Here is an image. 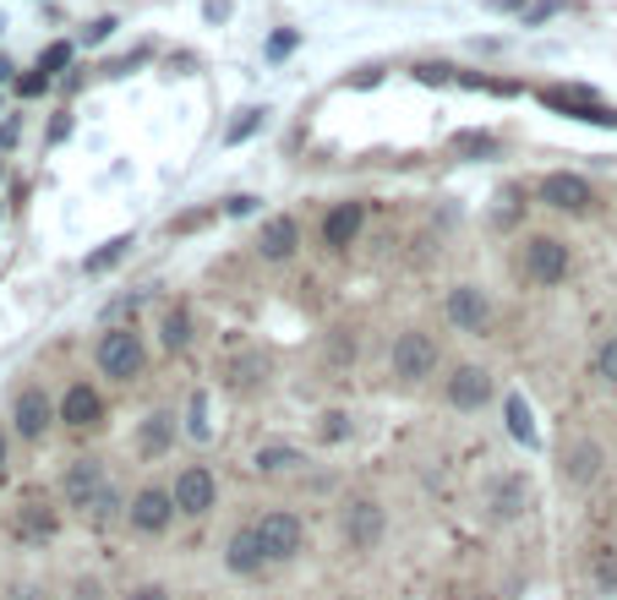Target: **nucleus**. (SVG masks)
I'll return each mask as SVG.
<instances>
[{
	"label": "nucleus",
	"instance_id": "32",
	"mask_svg": "<svg viewBox=\"0 0 617 600\" xmlns=\"http://www.w3.org/2000/svg\"><path fill=\"white\" fill-rule=\"evenodd\" d=\"M44 87H50V77H44V72H28V77H17V93H22V98H39Z\"/></svg>",
	"mask_w": 617,
	"mask_h": 600
},
{
	"label": "nucleus",
	"instance_id": "25",
	"mask_svg": "<svg viewBox=\"0 0 617 600\" xmlns=\"http://www.w3.org/2000/svg\"><path fill=\"white\" fill-rule=\"evenodd\" d=\"M509 431H514L525 448H535V421H530V404L520 393H509Z\"/></svg>",
	"mask_w": 617,
	"mask_h": 600
},
{
	"label": "nucleus",
	"instance_id": "43",
	"mask_svg": "<svg viewBox=\"0 0 617 600\" xmlns=\"http://www.w3.org/2000/svg\"><path fill=\"white\" fill-rule=\"evenodd\" d=\"M492 11H525V0H487Z\"/></svg>",
	"mask_w": 617,
	"mask_h": 600
},
{
	"label": "nucleus",
	"instance_id": "5",
	"mask_svg": "<svg viewBox=\"0 0 617 600\" xmlns=\"http://www.w3.org/2000/svg\"><path fill=\"white\" fill-rule=\"evenodd\" d=\"M258 540H263L268 562H290V557H301V546H306V524L290 514V508H273V514L258 518Z\"/></svg>",
	"mask_w": 617,
	"mask_h": 600
},
{
	"label": "nucleus",
	"instance_id": "40",
	"mask_svg": "<svg viewBox=\"0 0 617 600\" xmlns=\"http://www.w3.org/2000/svg\"><path fill=\"white\" fill-rule=\"evenodd\" d=\"M72 137V115H55V126H50V143H66Z\"/></svg>",
	"mask_w": 617,
	"mask_h": 600
},
{
	"label": "nucleus",
	"instance_id": "29",
	"mask_svg": "<svg viewBox=\"0 0 617 600\" xmlns=\"http://www.w3.org/2000/svg\"><path fill=\"white\" fill-rule=\"evenodd\" d=\"M186 431H191L197 442H208V436H213V427H208V399H202V393H197V399H191V410H186Z\"/></svg>",
	"mask_w": 617,
	"mask_h": 600
},
{
	"label": "nucleus",
	"instance_id": "17",
	"mask_svg": "<svg viewBox=\"0 0 617 600\" xmlns=\"http://www.w3.org/2000/svg\"><path fill=\"white\" fill-rule=\"evenodd\" d=\"M55 529H61V514H55L50 503H22V508L11 514V535H17L22 546H44V540H55Z\"/></svg>",
	"mask_w": 617,
	"mask_h": 600
},
{
	"label": "nucleus",
	"instance_id": "34",
	"mask_svg": "<svg viewBox=\"0 0 617 600\" xmlns=\"http://www.w3.org/2000/svg\"><path fill=\"white\" fill-rule=\"evenodd\" d=\"M416 77H421V83H453V66H432V61H427V66H416Z\"/></svg>",
	"mask_w": 617,
	"mask_h": 600
},
{
	"label": "nucleus",
	"instance_id": "10",
	"mask_svg": "<svg viewBox=\"0 0 617 600\" xmlns=\"http://www.w3.org/2000/svg\"><path fill=\"white\" fill-rule=\"evenodd\" d=\"M104 464L98 459H72L66 464V481H61V497H66V508H77V514L88 518L93 514V503L104 497Z\"/></svg>",
	"mask_w": 617,
	"mask_h": 600
},
{
	"label": "nucleus",
	"instance_id": "7",
	"mask_svg": "<svg viewBox=\"0 0 617 600\" xmlns=\"http://www.w3.org/2000/svg\"><path fill=\"white\" fill-rule=\"evenodd\" d=\"M170 518H176V497H170V486H143V492H132V503H126V524H132L137 535H165V529H170Z\"/></svg>",
	"mask_w": 617,
	"mask_h": 600
},
{
	"label": "nucleus",
	"instance_id": "28",
	"mask_svg": "<svg viewBox=\"0 0 617 600\" xmlns=\"http://www.w3.org/2000/svg\"><path fill=\"white\" fill-rule=\"evenodd\" d=\"M596 377H602V382H613V388H617V334H613V339H602V344H596Z\"/></svg>",
	"mask_w": 617,
	"mask_h": 600
},
{
	"label": "nucleus",
	"instance_id": "2",
	"mask_svg": "<svg viewBox=\"0 0 617 600\" xmlns=\"http://www.w3.org/2000/svg\"><path fill=\"white\" fill-rule=\"evenodd\" d=\"M568 267H574L568 241H557V235H525V241H520V273H525L530 284L552 290V284L568 278Z\"/></svg>",
	"mask_w": 617,
	"mask_h": 600
},
{
	"label": "nucleus",
	"instance_id": "14",
	"mask_svg": "<svg viewBox=\"0 0 617 600\" xmlns=\"http://www.w3.org/2000/svg\"><path fill=\"white\" fill-rule=\"evenodd\" d=\"M263 562H268V551H263V540H258V524H241L224 540V568L241 573V579H252V573H263Z\"/></svg>",
	"mask_w": 617,
	"mask_h": 600
},
{
	"label": "nucleus",
	"instance_id": "8",
	"mask_svg": "<svg viewBox=\"0 0 617 600\" xmlns=\"http://www.w3.org/2000/svg\"><path fill=\"white\" fill-rule=\"evenodd\" d=\"M170 497H176V514L202 518L213 503H219V481H213L208 464H186L176 475V486H170Z\"/></svg>",
	"mask_w": 617,
	"mask_h": 600
},
{
	"label": "nucleus",
	"instance_id": "41",
	"mask_svg": "<svg viewBox=\"0 0 617 600\" xmlns=\"http://www.w3.org/2000/svg\"><path fill=\"white\" fill-rule=\"evenodd\" d=\"M6 600H44V590H39V585H17Z\"/></svg>",
	"mask_w": 617,
	"mask_h": 600
},
{
	"label": "nucleus",
	"instance_id": "38",
	"mask_svg": "<svg viewBox=\"0 0 617 600\" xmlns=\"http://www.w3.org/2000/svg\"><path fill=\"white\" fill-rule=\"evenodd\" d=\"M224 213H230V219H247V213H258V197H230Z\"/></svg>",
	"mask_w": 617,
	"mask_h": 600
},
{
	"label": "nucleus",
	"instance_id": "35",
	"mask_svg": "<svg viewBox=\"0 0 617 600\" xmlns=\"http://www.w3.org/2000/svg\"><path fill=\"white\" fill-rule=\"evenodd\" d=\"M115 28H121L115 17H98V22H88V44H104V39H109Z\"/></svg>",
	"mask_w": 617,
	"mask_h": 600
},
{
	"label": "nucleus",
	"instance_id": "20",
	"mask_svg": "<svg viewBox=\"0 0 617 600\" xmlns=\"http://www.w3.org/2000/svg\"><path fill=\"white\" fill-rule=\"evenodd\" d=\"M525 497H530L525 475H498V481H492V492H487V508H492L498 524H509V518H520Z\"/></svg>",
	"mask_w": 617,
	"mask_h": 600
},
{
	"label": "nucleus",
	"instance_id": "11",
	"mask_svg": "<svg viewBox=\"0 0 617 600\" xmlns=\"http://www.w3.org/2000/svg\"><path fill=\"white\" fill-rule=\"evenodd\" d=\"M541 202H546V208H557V213H590L596 191H590V180H585V175L552 170V175H541Z\"/></svg>",
	"mask_w": 617,
	"mask_h": 600
},
{
	"label": "nucleus",
	"instance_id": "6",
	"mask_svg": "<svg viewBox=\"0 0 617 600\" xmlns=\"http://www.w3.org/2000/svg\"><path fill=\"white\" fill-rule=\"evenodd\" d=\"M55 421H61V404H55V399H50L39 382L17 393V404H11V427H17V436H22V442H39V436L55 427Z\"/></svg>",
	"mask_w": 617,
	"mask_h": 600
},
{
	"label": "nucleus",
	"instance_id": "46",
	"mask_svg": "<svg viewBox=\"0 0 617 600\" xmlns=\"http://www.w3.org/2000/svg\"><path fill=\"white\" fill-rule=\"evenodd\" d=\"M0 475H6V431H0Z\"/></svg>",
	"mask_w": 617,
	"mask_h": 600
},
{
	"label": "nucleus",
	"instance_id": "18",
	"mask_svg": "<svg viewBox=\"0 0 617 600\" xmlns=\"http://www.w3.org/2000/svg\"><path fill=\"white\" fill-rule=\"evenodd\" d=\"M61 421L72 431H93L98 421H104V399L93 393L88 382H72L66 393H61Z\"/></svg>",
	"mask_w": 617,
	"mask_h": 600
},
{
	"label": "nucleus",
	"instance_id": "31",
	"mask_svg": "<svg viewBox=\"0 0 617 600\" xmlns=\"http://www.w3.org/2000/svg\"><path fill=\"white\" fill-rule=\"evenodd\" d=\"M295 44H301V33H273V39H268V61H284Z\"/></svg>",
	"mask_w": 617,
	"mask_h": 600
},
{
	"label": "nucleus",
	"instance_id": "13",
	"mask_svg": "<svg viewBox=\"0 0 617 600\" xmlns=\"http://www.w3.org/2000/svg\"><path fill=\"white\" fill-rule=\"evenodd\" d=\"M360 224H366V202H334V208L323 213V246H328V252H351Z\"/></svg>",
	"mask_w": 617,
	"mask_h": 600
},
{
	"label": "nucleus",
	"instance_id": "36",
	"mask_svg": "<svg viewBox=\"0 0 617 600\" xmlns=\"http://www.w3.org/2000/svg\"><path fill=\"white\" fill-rule=\"evenodd\" d=\"M126 600H176V590H165V585H137Z\"/></svg>",
	"mask_w": 617,
	"mask_h": 600
},
{
	"label": "nucleus",
	"instance_id": "12",
	"mask_svg": "<svg viewBox=\"0 0 617 600\" xmlns=\"http://www.w3.org/2000/svg\"><path fill=\"white\" fill-rule=\"evenodd\" d=\"M442 399L453 404V410H481L487 399H492V371L487 366H453L448 371V382H442Z\"/></svg>",
	"mask_w": 617,
	"mask_h": 600
},
{
	"label": "nucleus",
	"instance_id": "30",
	"mask_svg": "<svg viewBox=\"0 0 617 600\" xmlns=\"http://www.w3.org/2000/svg\"><path fill=\"white\" fill-rule=\"evenodd\" d=\"M459 154H498V137H487V131H464V137H459Z\"/></svg>",
	"mask_w": 617,
	"mask_h": 600
},
{
	"label": "nucleus",
	"instance_id": "44",
	"mask_svg": "<svg viewBox=\"0 0 617 600\" xmlns=\"http://www.w3.org/2000/svg\"><path fill=\"white\" fill-rule=\"evenodd\" d=\"M77 600H98V585H93V579H83V585H77Z\"/></svg>",
	"mask_w": 617,
	"mask_h": 600
},
{
	"label": "nucleus",
	"instance_id": "33",
	"mask_svg": "<svg viewBox=\"0 0 617 600\" xmlns=\"http://www.w3.org/2000/svg\"><path fill=\"white\" fill-rule=\"evenodd\" d=\"M596 585L602 590H617V557H596Z\"/></svg>",
	"mask_w": 617,
	"mask_h": 600
},
{
	"label": "nucleus",
	"instance_id": "4",
	"mask_svg": "<svg viewBox=\"0 0 617 600\" xmlns=\"http://www.w3.org/2000/svg\"><path fill=\"white\" fill-rule=\"evenodd\" d=\"M383 529H388V514H383L377 497H351V503L339 508V535H345L351 551H372V546L383 540Z\"/></svg>",
	"mask_w": 617,
	"mask_h": 600
},
{
	"label": "nucleus",
	"instance_id": "42",
	"mask_svg": "<svg viewBox=\"0 0 617 600\" xmlns=\"http://www.w3.org/2000/svg\"><path fill=\"white\" fill-rule=\"evenodd\" d=\"M11 143H17V120H6V126H0V154H6Z\"/></svg>",
	"mask_w": 617,
	"mask_h": 600
},
{
	"label": "nucleus",
	"instance_id": "39",
	"mask_svg": "<svg viewBox=\"0 0 617 600\" xmlns=\"http://www.w3.org/2000/svg\"><path fill=\"white\" fill-rule=\"evenodd\" d=\"M323 421H328V427H323V442H339V436H345V415H339V410H334V415H323Z\"/></svg>",
	"mask_w": 617,
	"mask_h": 600
},
{
	"label": "nucleus",
	"instance_id": "37",
	"mask_svg": "<svg viewBox=\"0 0 617 600\" xmlns=\"http://www.w3.org/2000/svg\"><path fill=\"white\" fill-rule=\"evenodd\" d=\"M557 11H563V0H535L525 22H546V17H557Z\"/></svg>",
	"mask_w": 617,
	"mask_h": 600
},
{
	"label": "nucleus",
	"instance_id": "19",
	"mask_svg": "<svg viewBox=\"0 0 617 600\" xmlns=\"http://www.w3.org/2000/svg\"><path fill=\"white\" fill-rule=\"evenodd\" d=\"M602 459H607L602 442H590V436L574 442V448L563 453V481H568V486H590V481L602 475Z\"/></svg>",
	"mask_w": 617,
	"mask_h": 600
},
{
	"label": "nucleus",
	"instance_id": "27",
	"mask_svg": "<svg viewBox=\"0 0 617 600\" xmlns=\"http://www.w3.org/2000/svg\"><path fill=\"white\" fill-rule=\"evenodd\" d=\"M66 66H72V44H66V39H55V44H50V50L39 55V72H44V77L55 83V72H66Z\"/></svg>",
	"mask_w": 617,
	"mask_h": 600
},
{
	"label": "nucleus",
	"instance_id": "26",
	"mask_svg": "<svg viewBox=\"0 0 617 600\" xmlns=\"http://www.w3.org/2000/svg\"><path fill=\"white\" fill-rule=\"evenodd\" d=\"M159 334H165V349H186V344H191V317H186V312H165V328H159Z\"/></svg>",
	"mask_w": 617,
	"mask_h": 600
},
{
	"label": "nucleus",
	"instance_id": "3",
	"mask_svg": "<svg viewBox=\"0 0 617 600\" xmlns=\"http://www.w3.org/2000/svg\"><path fill=\"white\" fill-rule=\"evenodd\" d=\"M442 349L432 334H421V328H405L399 339H394V349H388V371L405 382V388H416V382H427L432 371H438Z\"/></svg>",
	"mask_w": 617,
	"mask_h": 600
},
{
	"label": "nucleus",
	"instance_id": "23",
	"mask_svg": "<svg viewBox=\"0 0 617 600\" xmlns=\"http://www.w3.org/2000/svg\"><path fill=\"white\" fill-rule=\"evenodd\" d=\"M132 246H137V235H109L98 252H88V257H83V273H109V267L126 257Z\"/></svg>",
	"mask_w": 617,
	"mask_h": 600
},
{
	"label": "nucleus",
	"instance_id": "1",
	"mask_svg": "<svg viewBox=\"0 0 617 600\" xmlns=\"http://www.w3.org/2000/svg\"><path fill=\"white\" fill-rule=\"evenodd\" d=\"M93 360H98V371L109 382H132V377L148 371V344H143L137 328H104L98 344H93Z\"/></svg>",
	"mask_w": 617,
	"mask_h": 600
},
{
	"label": "nucleus",
	"instance_id": "16",
	"mask_svg": "<svg viewBox=\"0 0 617 600\" xmlns=\"http://www.w3.org/2000/svg\"><path fill=\"white\" fill-rule=\"evenodd\" d=\"M541 98H546L552 109H563L568 120H590V126H617V109H613V104H596V98H590L585 87H568V93H557V87H552V93H541Z\"/></svg>",
	"mask_w": 617,
	"mask_h": 600
},
{
	"label": "nucleus",
	"instance_id": "24",
	"mask_svg": "<svg viewBox=\"0 0 617 600\" xmlns=\"http://www.w3.org/2000/svg\"><path fill=\"white\" fill-rule=\"evenodd\" d=\"M263 120H268V109H241V115L230 120V131H224V143H230V148H241V143H247L252 131H263Z\"/></svg>",
	"mask_w": 617,
	"mask_h": 600
},
{
	"label": "nucleus",
	"instance_id": "45",
	"mask_svg": "<svg viewBox=\"0 0 617 600\" xmlns=\"http://www.w3.org/2000/svg\"><path fill=\"white\" fill-rule=\"evenodd\" d=\"M11 72H17V66H11V61L0 55V83H11Z\"/></svg>",
	"mask_w": 617,
	"mask_h": 600
},
{
	"label": "nucleus",
	"instance_id": "9",
	"mask_svg": "<svg viewBox=\"0 0 617 600\" xmlns=\"http://www.w3.org/2000/svg\"><path fill=\"white\" fill-rule=\"evenodd\" d=\"M448 323L459 334H492V301L481 284H453L448 290Z\"/></svg>",
	"mask_w": 617,
	"mask_h": 600
},
{
	"label": "nucleus",
	"instance_id": "22",
	"mask_svg": "<svg viewBox=\"0 0 617 600\" xmlns=\"http://www.w3.org/2000/svg\"><path fill=\"white\" fill-rule=\"evenodd\" d=\"M295 464H306V453H301V448H290V442L258 448V459H252V470H258V475H284V470H295Z\"/></svg>",
	"mask_w": 617,
	"mask_h": 600
},
{
	"label": "nucleus",
	"instance_id": "21",
	"mask_svg": "<svg viewBox=\"0 0 617 600\" xmlns=\"http://www.w3.org/2000/svg\"><path fill=\"white\" fill-rule=\"evenodd\" d=\"M170 442H176V415H170V410L148 415V421H143V431H137V453H143V459H159Z\"/></svg>",
	"mask_w": 617,
	"mask_h": 600
},
{
	"label": "nucleus",
	"instance_id": "15",
	"mask_svg": "<svg viewBox=\"0 0 617 600\" xmlns=\"http://www.w3.org/2000/svg\"><path fill=\"white\" fill-rule=\"evenodd\" d=\"M295 246H301V224H295L290 213L263 219V230H258V257L263 262H290L295 257Z\"/></svg>",
	"mask_w": 617,
	"mask_h": 600
}]
</instances>
